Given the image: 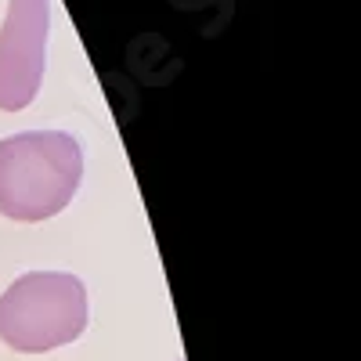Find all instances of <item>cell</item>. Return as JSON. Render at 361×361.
<instances>
[{
	"mask_svg": "<svg viewBox=\"0 0 361 361\" xmlns=\"http://www.w3.org/2000/svg\"><path fill=\"white\" fill-rule=\"evenodd\" d=\"M51 0H11L0 25V109L22 112L37 102L44 80V47Z\"/></svg>",
	"mask_w": 361,
	"mask_h": 361,
	"instance_id": "cell-3",
	"label": "cell"
},
{
	"mask_svg": "<svg viewBox=\"0 0 361 361\" xmlns=\"http://www.w3.org/2000/svg\"><path fill=\"white\" fill-rule=\"evenodd\" d=\"M83 177V152L66 130H25L0 141V214L47 221L73 202Z\"/></svg>",
	"mask_w": 361,
	"mask_h": 361,
	"instance_id": "cell-1",
	"label": "cell"
},
{
	"mask_svg": "<svg viewBox=\"0 0 361 361\" xmlns=\"http://www.w3.org/2000/svg\"><path fill=\"white\" fill-rule=\"evenodd\" d=\"M87 289L66 271H29L0 296V340L18 354H47L83 336Z\"/></svg>",
	"mask_w": 361,
	"mask_h": 361,
	"instance_id": "cell-2",
	"label": "cell"
}]
</instances>
